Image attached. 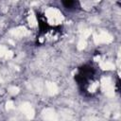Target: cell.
Listing matches in <instances>:
<instances>
[{
    "label": "cell",
    "instance_id": "obj_1",
    "mask_svg": "<svg viewBox=\"0 0 121 121\" xmlns=\"http://www.w3.org/2000/svg\"><path fill=\"white\" fill-rule=\"evenodd\" d=\"M74 78L83 95L94 96L99 92V76L94 65L82 64L77 69Z\"/></svg>",
    "mask_w": 121,
    "mask_h": 121
},
{
    "label": "cell",
    "instance_id": "obj_2",
    "mask_svg": "<svg viewBox=\"0 0 121 121\" xmlns=\"http://www.w3.org/2000/svg\"><path fill=\"white\" fill-rule=\"evenodd\" d=\"M38 21V34H37V43L43 45H52L60 40L62 34V28L60 25H52L47 20L44 13L37 12Z\"/></svg>",
    "mask_w": 121,
    "mask_h": 121
},
{
    "label": "cell",
    "instance_id": "obj_3",
    "mask_svg": "<svg viewBox=\"0 0 121 121\" xmlns=\"http://www.w3.org/2000/svg\"><path fill=\"white\" fill-rule=\"evenodd\" d=\"M61 5L68 10H77L80 8V3L78 1H73V0L61 1Z\"/></svg>",
    "mask_w": 121,
    "mask_h": 121
}]
</instances>
